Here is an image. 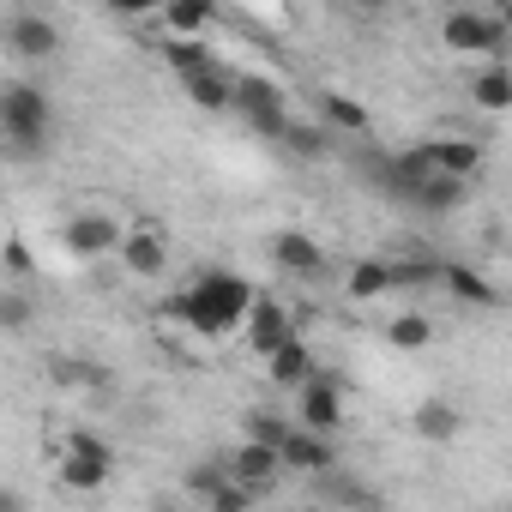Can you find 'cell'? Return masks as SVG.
I'll list each match as a JSON object with an SVG mask.
<instances>
[{
  "label": "cell",
  "mask_w": 512,
  "mask_h": 512,
  "mask_svg": "<svg viewBox=\"0 0 512 512\" xmlns=\"http://www.w3.org/2000/svg\"><path fill=\"white\" fill-rule=\"evenodd\" d=\"M410 428H416V440L446 446V440H458V434H464V416H458L446 398H422V404H416V416H410Z\"/></svg>",
  "instance_id": "obj_18"
},
{
  "label": "cell",
  "mask_w": 512,
  "mask_h": 512,
  "mask_svg": "<svg viewBox=\"0 0 512 512\" xmlns=\"http://www.w3.org/2000/svg\"><path fill=\"white\" fill-rule=\"evenodd\" d=\"M440 284H446L452 302H464V308H500V290H494L476 266H440Z\"/></svg>",
  "instance_id": "obj_19"
},
{
  "label": "cell",
  "mask_w": 512,
  "mask_h": 512,
  "mask_svg": "<svg viewBox=\"0 0 512 512\" xmlns=\"http://www.w3.org/2000/svg\"><path fill=\"white\" fill-rule=\"evenodd\" d=\"M386 266H392V290H398V284H416V290H422V284H440V260H428V253H410V260H386Z\"/></svg>",
  "instance_id": "obj_27"
},
{
  "label": "cell",
  "mask_w": 512,
  "mask_h": 512,
  "mask_svg": "<svg viewBox=\"0 0 512 512\" xmlns=\"http://www.w3.org/2000/svg\"><path fill=\"white\" fill-rule=\"evenodd\" d=\"M272 266L290 272V278H320L332 260H326V247H320L314 235H302V229H278V235H272Z\"/></svg>",
  "instance_id": "obj_13"
},
{
  "label": "cell",
  "mask_w": 512,
  "mask_h": 512,
  "mask_svg": "<svg viewBox=\"0 0 512 512\" xmlns=\"http://www.w3.org/2000/svg\"><path fill=\"white\" fill-rule=\"evenodd\" d=\"M464 193H470L464 175H440V169H428V175L410 187V205H416L422 217H452V211L464 205Z\"/></svg>",
  "instance_id": "obj_14"
},
{
  "label": "cell",
  "mask_w": 512,
  "mask_h": 512,
  "mask_svg": "<svg viewBox=\"0 0 512 512\" xmlns=\"http://www.w3.org/2000/svg\"><path fill=\"white\" fill-rule=\"evenodd\" d=\"M296 332V320H290V308L284 302H272V296H253L247 302V320H241V338H247V350L253 356H266L272 344H284Z\"/></svg>",
  "instance_id": "obj_10"
},
{
  "label": "cell",
  "mask_w": 512,
  "mask_h": 512,
  "mask_svg": "<svg viewBox=\"0 0 512 512\" xmlns=\"http://www.w3.org/2000/svg\"><path fill=\"white\" fill-rule=\"evenodd\" d=\"M392 290V266L386 260H362L356 272H350V302H374V296H386Z\"/></svg>",
  "instance_id": "obj_24"
},
{
  "label": "cell",
  "mask_w": 512,
  "mask_h": 512,
  "mask_svg": "<svg viewBox=\"0 0 512 512\" xmlns=\"http://www.w3.org/2000/svg\"><path fill=\"white\" fill-rule=\"evenodd\" d=\"M278 458H284V470H302V476L338 470V446H332V434H320V428H290L284 446H278Z\"/></svg>",
  "instance_id": "obj_9"
},
{
  "label": "cell",
  "mask_w": 512,
  "mask_h": 512,
  "mask_svg": "<svg viewBox=\"0 0 512 512\" xmlns=\"http://www.w3.org/2000/svg\"><path fill=\"white\" fill-rule=\"evenodd\" d=\"M470 97H476L482 115H506V109H512V73H506V61L482 67V73L470 79Z\"/></svg>",
  "instance_id": "obj_20"
},
{
  "label": "cell",
  "mask_w": 512,
  "mask_h": 512,
  "mask_svg": "<svg viewBox=\"0 0 512 512\" xmlns=\"http://www.w3.org/2000/svg\"><path fill=\"white\" fill-rule=\"evenodd\" d=\"M7 49H13L19 61L43 67V61L61 55V31H55V19H43V13H19V19H7Z\"/></svg>",
  "instance_id": "obj_8"
},
{
  "label": "cell",
  "mask_w": 512,
  "mask_h": 512,
  "mask_svg": "<svg viewBox=\"0 0 512 512\" xmlns=\"http://www.w3.org/2000/svg\"><path fill=\"white\" fill-rule=\"evenodd\" d=\"M320 121H326V127H344V133H368V109L350 103V97H338V91L320 97Z\"/></svg>",
  "instance_id": "obj_23"
},
{
  "label": "cell",
  "mask_w": 512,
  "mask_h": 512,
  "mask_svg": "<svg viewBox=\"0 0 512 512\" xmlns=\"http://www.w3.org/2000/svg\"><path fill=\"white\" fill-rule=\"evenodd\" d=\"M260 362H266V374H272V386H302V380L314 374V350H308V344H302L296 332H290L284 344H272V350H266Z\"/></svg>",
  "instance_id": "obj_16"
},
{
  "label": "cell",
  "mask_w": 512,
  "mask_h": 512,
  "mask_svg": "<svg viewBox=\"0 0 512 512\" xmlns=\"http://www.w3.org/2000/svg\"><path fill=\"white\" fill-rule=\"evenodd\" d=\"M229 109L247 115V127L260 133V139H278V127L290 121V103H284V91L266 73H235V103Z\"/></svg>",
  "instance_id": "obj_4"
},
{
  "label": "cell",
  "mask_w": 512,
  "mask_h": 512,
  "mask_svg": "<svg viewBox=\"0 0 512 512\" xmlns=\"http://www.w3.org/2000/svg\"><path fill=\"white\" fill-rule=\"evenodd\" d=\"M55 380L73 386V392H103V386H109V374H103L97 362H85V356H61V362H55Z\"/></svg>",
  "instance_id": "obj_25"
},
{
  "label": "cell",
  "mask_w": 512,
  "mask_h": 512,
  "mask_svg": "<svg viewBox=\"0 0 512 512\" xmlns=\"http://www.w3.org/2000/svg\"><path fill=\"white\" fill-rule=\"evenodd\" d=\"M338 7H350L356 19H380V13H392V0H338Z\"/></svg>",
  "instance_id": "obj_34"
},
{
  "label": "cell",
  "mask_w": 512,
  "mask_h": 512,
  "mask_svg": "<svg viewBox=\"0 0 512 512\" xmlns=\"http://www.w3.org/2000/svg\"><path fill=\"white\" fill-rule=\"evenodd\" d=\"M175 79H181L187 103H193V109H205V115H223V109L235 103V73H229L223 61H205V67H193V73H175Z\"/></svg>",
  "instance_id": "obj_11"
},
{
  "label": "cell",
  "mask_w": 512,
  "mask_h": 512,
  "mask_svg": "<svg viewBox=\"0 0 512 512\" xmlns=\"http://www.w3.org/2000/svg\"><path fill=\"white\" fill-rule=\"evenodd\" d=\"M290 428H296V422H284V416H272V410H253V416H247V440H266V446H284Z\"/></svg>",
  "instance_id": "obj_30"
},
{
  "label": "cell",
  "mask_w": 512,
  "mask_h": 512,
  "mask_svg": "<svg viewBox=\"0 0 512 512\" xmlns=\"http://www.w3.org/2000/svg\"><path fill=\"white\" fill-rule=\"evenodd\" d=\"M157 13L169 19V31H175V37H199V31L211 25V13H217V0H163Z\"/></svg>",
  "instance_id": "obj_22"
},
{
  "label": "cell",
  "mask_w": 512,
  "mask_h": 512,
  "mask_svg": "<svg viewBox=\"0 0 512 512\" xmlns=\"http://www.w3.org/2000/svg\"><path fill=\"white\" fill-rule=\"evenodd\" d=\"M115 260H121V272L127 278H163L169 272V235L151 223V217H139V223H127L121 229V241H115Z\"/></svg>",
  "instance_id": "obj_5"
},
{
  "label": "cell",
  "mask_w": 512,
  "mask_h": 512,
  "mask_svg": "<svg viewBox=\"0 0 512 512\" xmlns=\"http://www.w3.org/2000/svg\"><path fill=\"white\" fill-rule=\"evenodd\" d=\"M422 157H428V169L464 175V181L482 169V145H476V139H452V133H446V139H422Z\"/></svg>",
  "instance_id": "obj_15"
},
{
  "label": "cell",
  "mask_w": 512,
  "mask_h": 512,
  "mask_svg": "<svg viewBox=\"0 0 512 512\" xmlns=\"http://www.w3.org/2000/svg\"><path fill=\"white\" fill-rule=\"evenodd\" d=\"M55 133V103L37 79H13L7 91H0V139H7L13 151H43Z\"/></svg>",
  "instance_id": "obj_2"
},
{
  "label": "cell",
  "mask_w": 512,
  "mask_h": 512,
  "mask_svg": "<svg viewBox=\"0 0 512 512\" xmlns=\"http://www.w3.org/2000/svg\"><path fill=\"white\" fill-rule=\"evenodd\" d=\"M163 61H169V73H193V67H205V61H217L199 37H175L169 31V43H163Z\"/></svg>",
  "instance_id": "obj_26"
},
{
  "label": "cell",
  "mask_w": 512,
  "mask_h": 512,
  "mask_svg": "<svg viewBox=\"0 0 512 512\" xmlns=\"http://www.w3.org/2000/svg\"><path fill=\"white\" fill-rule=\"evenodd\" d=\"M278 145H284L296 163H320V157L332 151V133H326V121H296V115H290V121L278 127Z\"/></svg>",
  "instance_id": "obj_17"
},
{
  "label": "cell",
  "mask_w": 512,
  "mask_h": 512,
  "mask_svg": "<svg viewBox=\"0 0 512 512\" xmlns=\"http://www.w3.org/2000/svg\"><path fill=\"white\" fill-rule=\"evenodd\" d=\"M0 260H7V272H31V247H25V241L13 235V241H7V253H0Z\"/></svg>",
  "instance_id": "obj_33"
},
{
  "label": "cell",
  "mask_w": 512,
  "mask_h": 512,
  "mask_svg": "<svg viewBox=\"0 0 512 512\" xmlns=\"http://www.w3.org/2000/svg\"><path fill=\"white\" fill-rule=\"evenodd\" d=\"M302 428H320V434H338L344 428V392H338V380H326V374H308L302 386Z\"/></svg>",
  "instance_id": "obj_12"
},
{
  "label": "cell",
  "mask_w": 512,
  "mask_h": 512,
  "mask_svg": "<svg viewBox=\"0 0 512 512\" xmlns=\"http://www.w3.org/2000/svg\"><path fill=\"white\" fill-rule=\"evenodd\" d=\"M253 500H260V494H253V488H241L235 476H223V482L205 494V506H211V512H247Z\"/></svg>",
  "instance_id": "obj_29"
},
{
  "label": "cell",
  "mask_w": 512,
  "mask_h": 512,
  "mask_svg": "<svg viewBox=\"0 0 512 512\" xmlns=\"http://www.w3.org/2000/svg\"><path fill=\"white\" fill-rule=\"evenodd\" d=\"M61 458H67V464H97V470H115V446H109L97 428H73V434H67V446H61Z\"/></svg>",
  "instance_id": "obj_21"
},
{
  "label": "cell",
  "mask_w": 512,
  "mask_h": 512,
  "mask_svg": "<svg viewBox=\"0 0 512 512\" xmlns=\"http://www.w3.org/2000/svg\"><path fill=\"white\" fill-rule=\"evenodd\" d=\"M223 476H229V470H223V464H205V470H193V476H187V488H193V494H199V500H205V494H211V488H217V482H223Z\"/></svg>",
  "instance_id": "obj_32"
},
{
  "label": "cell",
  "mask_w": 512,
  "mask_h": 512,
  "mask_svg": "<svg viewBox=\"0 0 512 512\" xmlns=\"http://www.w3.org/2000/svg\"><path fill=\"white\" fill-rule=\"evenodd\" d=\"M247 302H253V290H247V278H235V272H199L163 314L169 320H181L187 332H199V338H229V332H241V320H247Z\"/></svg>",
  "instance_id": "obj_1"
},
{
  "label": "cell",
  "mask_w": 512,
  "mask_h": 512,
  "mask_svg": "<svg viewBox=\"0 0 512 512\" xmlns=\"http://www.w3.org/2000/svg\"><path fill=\"white\" fill-rule=\"evenodd\" d=\"M440 43L452 55H500L506 49V19L500 13H476V7H452L440 19Z\"/></svg>",
  "instance_id": "obj_3"
},
{
  "label": "cell",
  "mask_w": 512,
  "mask_h": 512,
  "mask_svg": "<svg viewBox=\"0 0 512 512\" xmlns=\"http://www.w3.org/2000/svg\"><path fill=\"white\" fill-rule=\"evenodd\" d=\"M428 338H434V326H428L422 314H398V320L386 326V344H392V350H422Z\"/></svg>",
  "instance_id": "obj_28"
},
{
  "label": "cell",
  "mask_w": 512,
  "mask_h": 512,
  "mask_svg": "<svg viewBox=\"0 0 512 512\" xmlns=\"http://www.w3.org/2000/svg\"><path fill=\"white\" fill-rule=\"evenodd\" d=\"M61 241H67L73 260H103V253H115V241H121V223L109 211H73L61 223Z\"/></svg>",
  "instance_id": "obj_6"
},
{
  "label": "cell",
  "mask_w": 512,
  "mask_h": 512,
  "mask_svg": "<svg viewBox=\"0 0 512 512\" xmlns=\"http://www.w3.org/2000/svg\"><path fill=\"white\" fill-rule=\"evenodd\" d=\"M31 296H0V332H25L31 326Z\"/></svg>",
  "instance_id": "obj_31"
},
{
  "label": "cell",
  "mask_w": 512,
  "mask_h": 512,
  "mask_svg": "<svg viewBox=\"0 0 512 512\" xmlns=\"http://www.w3.org/2000/svg\"><path fill=\"white\" fill-rule=\"evenodd\" d=\"M109 7H115V13H127V19H139V13H157L163 0H109Z\"/></svg>",
  "instance_id": "obj_35"
},
{
  "label": "cell",
  "mask_w": 512,
  "mask_h": 512,
  "mask_svg": "<svg viewBox=\"0 0 512 512\" xmlns=\"http://www.w3.org/2000/svg\"><path fill=\"white\" fill-rule=\"evenodd\" d=\"M223 470H229L241 488H253V494H272L278 476H284V458H278V446H266V440H241V446L223 458Z\"/></svg>",
  "instance_id": "obj_7"
}]
</instances>
